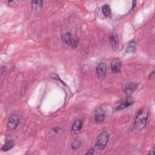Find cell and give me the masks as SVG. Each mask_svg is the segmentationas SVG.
<instances>
[{
    "label": "cell",
    "instance_id": "obj_1",
    "mask_svg": "<svg viewBox=\"0 0 155 155\" xmlns=\"http://www.w3.org/2000/svg\"><path fill=\"white\" fill-rule=\"evenodd\" d=\"M148 117V111L147 109L143 108L140 110L136 115L134 127L137 130H141L146 125Z\"/></svg>",
    "mask_w": 155,
    "mask_h": 155
},
{
    "label": "cell",
    "instance_id": "obj_2",
    "mask_svg": "<svg viewBox=\"0 0 155 155\" xmlns=\"http://www.w3.org/2000/svg\"><path fill=\"white\" fill-rule=\"evenodd\" d=\"M62 41L66 44L71 46L72 48H76L78 45V42L74 37H73L71 33L68 31H64L61 35Z\"/></svg>",
    "mask_w": 155,
    "mask_h": 155
},
{
    "label": "cell",
    "instance_id": "obj_3",
    "mask_svg": "<svg viewBox=\"0 0 155 155\" xmlns=\"http://www.w3.org/2000/svg\"><path fill=\"white\" fill-rule=\"evenodd\" d=\"M109 139V134L107 131L102 132L97 137L96 143V147L99 150H103L107 145Z\"/></svg>",
    "mask_w": 155,
    "mask_h": 155
},
{
    "label": "cell",
    "instance_id": "obj_4",
    "mask_svg": "<svg viewBox=\"0 0 155 155\" xmlns=\"http://www.w3.org/2000/svg\"><path fill=\"white\" fill-rule=\"evenodd\" d=\"M19 117L17 115H12L10 117L7 122V128L10 130H15L19 123Z\"/></svg>",
    "mask_w": 155,
    "mask_h": 155
},
{
    "label": "cell",
    "instance_id": "obj_5",
    "mask_svg": "<svg viewBox=\"0 0 155 155\" xmlns=\"http://www.w3.org/2000/svg\"><path fill=\"white\" fill-rule=\"evenodd\" d=\"M109 41L112 48L117 50L119 47V38L116 33H112L109 38Z\"/></svg>",
    "mask_w": 155,
    "mask_h": 155
},
{
    "label": "cell",
    "instance_id": "obj_6",
    "mask_svg": "<svg viewBox=\"0 0 155 155\" xmlns=\"http://www.w3.org/2000/svg\"><path fill=\"white\" fill-rule=\"evenodd\" d=\"M120 68H121V61L117 58L114 59L111 63V71L113 73H118L120 70Z\"/></svg>",
    "mask_w": 155,
    "mask_h": 155
},
{
    "label": "cell",
    "instance_id": "obj_7",
    "mask_svg": "<svg viewBox=\"0 0 155 155\" xmlns=\"http://www.w3.org/2000/svg\"><path fill=\"white\" fill-rule=\"evenodd\" d=\"M107 71V66L105 63H100L96 67V73L97 76L102 78L105 77Z\"/></svg>",
    "mask_w": 155,
    "mask_h": 155
},
{
    "label": "cell",
    "instance_id": "obj_8",
    "mask_svg": "<svg viewBox=\"0 0 155 155\" xmlns=\"http://www.w3.org/2000/svg\"><path fill=\"white\" fill-rule=\"evenodd\" d=\"M43 2L42 1H34L31 2L32 11L35 13H39L42 8Z\"/></svg>",
    "mask_w": 155,
    "mask_h": 155
},
{
    "label": "cell",
    "instance_id": "obj_9",
    "mask_svg": "<svg viewBox=\"0 0 155 155\" xmlns=\"http://www.w3.org/2000/svg\"><path fill=\"white\" fill-rule=\"evenodd\" d=\"M105 112L102 109H98L94 115V120L96 122L101 123L104 122L105 119Z\"/></svg>",
    "mask_w": 155,
    "mask_h": 155
},
{
    "label": "cell",
    "instance_id": "obj_10",
    "mask_svg": "<svg viewBox=\"0 0 155 155\" xmlns=\"http://www.w3.org/2000/svg\"><path fill=\"white\" fill-rule=\"evenodd\" d=\"M137 85L134 82H130L127 84L124 88V93L127 95H131L133 92L136 89Z\"/></svg>",
    "mask_w": 155,
    "mask_h": 155
},
{
    "label": "cell",
    "instance_id": "obj_11",
    "mask_svg": "<svg viewBox=\"0 0 155 155\" xmlns=\"http://www.w3.org/2000/svg\"><path fill=\"white\" fill-rule=\"evenodd\" d=\"M82 127V122L81 120H76L72 125L71 128V132L73 134H77L80 131Z\"/></svg>",
    "mask_w": 155,
    "mask_h": 155
},
{
    "label": "cell",
    "instance_id": "obj_12",
    "mask_svg": "<svg viewBox=\"0 0 155 155\" xmlns=\"http://www.w3.org/2000/svg\"><path fill=\"white\" fill-rule=\"evenodd\" d=\"M136 48H137V45L136 43L134 41L131 42L130 43L128 44V45L127 46L125 53H133L136 52Z\"/></svg>",
    "mask_w": 155,
    "mask_h": 155
},
{
    "label": "cell",
    "instance_id": "obj_13",
    "mask_svg": "<svg viewBox=\"0 0 155 155\" xmlns=\"http://www.w3.org/2000/svg\"><path fill=\"white\" fill-rule=\"evenodd\" d=\"M102 13H103V14L105 16H110L111 15V13L110 7L108 4H104L102 6Z\"/></svg>",
    "mask_w": 155,
    "mask_h": 155
},
{
    "label": "cell",
    "instance_id": "obj_14",
    "mask_svg": "<svg viewBox=\"0 0 155 155\" xmlns=\"http://www.w3.org/2000/svg\"><path fill=\"white\" fill-rule=\"evenodd\" d=\"M14 146V143L13 141H8V142H7L5 143V144L2 147V150L3 151H7L9 150H10L11 148H12Z\"/></svg>",
    "mask_w": 155,
    "mask_h": 155
},
{
    "label": "cell",
    "instance_id": "obj_15",
    "mask_svg": "<svg viewBox=\"0 0 155 155\" xmlns=\"http://www.w3.org/2000/svg\"><path fill=\"white\" fill-rule=\"evenodd\" d=\"M133 103V102H131V101H127L126 102L123 103V104H122L118 105V106L117 107V108H116V110H123V109H124V108H127V107H128L129 106H130Z\"/></svg>",
    "mask_w": 155,
    "mask_h": 155
},
{
    "label": "cell",
    "instance_id": "obj_16",
    "mask_svg": "<svg viewBox=\"0 0 155 155\" xmlns=\"http://www.w3.org/2000/svg\"><path fill=\"white\" fill-rule=\"evenodd\" d=\"M81 145V142L78 140H75L71 143V148L73 150L78 149Z\"/></svg>",
    "mask_w": 155,
    "mask_h": 155
},
{
    "label": "cell",
    "instance_id": "obj_17",
    "mask_svg": "<svg viewBox=\"0 0 155 155\" xmlns=\"http://www.w3.org/2000/svg\"><path fill=\"white\" fill-rule=\"evenodd\" d=\"M94 153V149L93 148H91V149H90L89 150H88V151L85 153V154H93Z\"/></svg>",
    "mask_w": 155,
    "mask_h": 155
},
{
    "label": "cell",
    "instance_id": "obj_18",
    "mask_svg": "<svg viewBox=\"0 0 155 155\" xmlns=\"http://www.w3.org/2000/svg\"><path fill=\"white\" fill-rule=\"evenodd\" d=\"M154 148H152L151 149H150V151H149V153H148V154H154Z\"/></svg>",
    "mask_w": 155,
    "mask_h": 155
}]
</instances>
